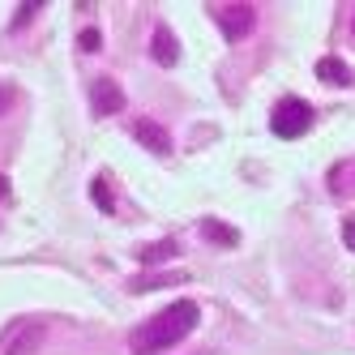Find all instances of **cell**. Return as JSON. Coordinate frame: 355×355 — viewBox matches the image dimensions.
Returning a JSON list of instances; mask_svg holds the SVG:
<instances>
[{
    "label": "cell",
    "mask_w": 355,
    "mask_h": 355,
    "mask_svg": "<svg viewBox=\"0 0 355 355\" xmlns=\"http://www.w3.org/2000/svg\"><path fill=\"white\" fill-rule=\"evenodd\" d=\"M197 321H201L197 304L193 300H175L171 309H163L159 317H150L141 329H133V334H129V351L133 355H159V351L175 347L184 334H193Z\"/></svg>",
    "instance_id": "6da1fadb"
},
{
    "label": "cell",
    "mask_w": 355,
    "mask_h": 355,
    "mask_svg": "<svg viewBox=\"0 0 355 355\" xmlns=\"http://www.w3.org/2000/svg\"><path fill=\"white\" fill-rule=\"evenodd\" d=\"M309 124H313V107L304 103V98H283V103L274 107V116H270V129L278 137H304Z\"/></svg>",
    "instance_id": "7a4b0ae2"
},
{
    "label": "cell",
    "mask_w": 355,
    "mask_h": 355,
    "mask_svg": "<svg viewBox=\"0 0 355 355\" xmlns=\"http://www.w3.org/2000/svg\"><path fill=\"white\" fill-rule=\"evenodd\" d=\"M214 21H218L227 43H240V39L252 35V26H257V13L248 5H223V9H214Z\"/></svg>",
    "instance_id": "3957f363"
},
{
    "label": "cell",
    "mask_w": 355,
    "mask_h": 355,
    "mask_svg": "<svg viewBox=\"0 0 355 355\" xmlns=\"http://www.w3.org/2000/svg\"><path fill=\"white\" fill-rule=\"evenodd\" d=\"M43 338H47V325L43 321H21V325L9 329L5 351H0V355H35L43 347Z\"/></svg>",
    "instance_id": "277c9868"
},
{
    "label": "cell",
    "mask_w": 355,
    "mask_h": 355,
    "mask_svg": "<svg viewBox=\"0 0 355 355\" xmlns=\"http://www.w3.org/2000/svg\"><path fill=\"white\" fill-rule=\"evenodd\" d=\"M90 107H94V116H116V112H124V90L112 78H98L90 86Z\"/></svg>",
    "instance_id": "5b68a950"
},
{
    "label": "cell",
    "mask_w": 355,
    "mask_h": 355,
    "mask_svg": "<svg viewBox=\"0 0 355 355\" xmlns=\"http://www.w3.org/2000/svg\"><path fill=\"white\" fill-rule=\"evenodd\" d=\"M133 137L150 150V155H171V146H175L171 133L163 129L159 120H137V124H133Z\"/></svg>",
    "instance_id": "8992f818"
},
{
    "label": "cell",
    "mask_w": 355,
    "mask_h": 355,
    "mask_svg": "<svg viewBox=\"0 0 355 355\" xmlns=\"http://www.w3.org/2000/svg\"><path fill=\"white\" fill-rule=\"evenodd\" d=\"M150 56H155L163 69H171L175 60H180V47H175V35L167 26H155V39H150Z\"/></svg>",
    "instance_id": "52a82bcc"
},
{
    "label": "cell",
    "mask_w": 355,
    "mask_h": 355,
    "mask_svg": "<svg viewBox=\"0 0 355 355\" xmlns=\"http://www.w3.org/2000/svg\"><path fill=\"white\" fill-rule=\"evenodd\" d=\"M137 257H141L146 266H163V261H171V257H180V244H175V240H159V244L137 248Z\"/></svg>",
    "instance_id": "ba28073f"
},
{
    "label": "cell",
    "mask_w": 355,
    "mask_h": 355,
    "mask_svg": "<svg viewBox=\"0 0 355 355\" xmlns=\"http://www.w3.org/2000/svg\"><path fill=\"white\" fill-rule=\"evenodd\" d=\"M201 236H206V240H214V244H223V248H236V244H240V232H236V227L214 223V218H206V223H201Z\"/></svg>",
    "instance_id": "9c48e42d"
},
{
    "label": "cell",
    "mask_w": 355,
    "mask_h": 355,
    "mask_svg": "<svg viewBox=\"0 0 355 355\" xmlns=\"http://www.w3.org/2000/svg\"><path fill=\"white\" fill-rule=\"evenodd\" d=\"M317 78H325L329 86H347L351 73H347V64L338 56H325V60H317Z\"/></svg>",
    "instance_id": "30bf717a"
},
{
    "label": "cell",
    "mask_w": 355,
    "mask_h": 355,
    "mask_svg": "<svg viewBox=\"0 0 355 355\" xmlns=\"http://www.w3.org/2000/svg\"><path fill=\"white\" fill-rule=\"evenodd\" d=\"M90 197H94V206L103 210V214H112V210H116V197L107 193V184H103V175H98V180L90 184Z\"/></svg>",
    "instance_id": "8fae6325"
},
{
    "label": "cell",
    "mask_w": 355,
    "mask_h": 355,
    "mask_svg": "<svg viewBox=\"0 0 355 355\" xmlns=\"http://www.w3.org/2000/svg\"><path fill=\"white\" fill-rule=\"evenodd\" d=\"M167 283H175L171 274H150V278H137L133 291H155V287H167Z\"/></svg>",
    "instance_id": "7c38bea8"
},
{
    "label": "cell",
    "mask_w": 355,
    "mask_h": 355,
    "mask_svg": "<svg viewBox=\"0 0 355 355\" xmlns=\"http://www.w3.org/2000/svg\"><path fill=\"white\" fill-rule=\"evenodd\" d=\"M78 43H82V52H98V47H103V35H98L94 26H86V31L78 35Z\"/></svg>",
    "instance_id": "4fadbf2b"
},
{
    "label": "cell",
    "mask_w": 355,
    "mask_h": 355,
    "mask_svg": "<svg viewBox=\"0 0 355 355\" xmlns=\"http://www.w3.org/2000/svg\"><path fill=\"white\" fill-rule=\"evenodd\" d=\"M39 9H43V5H35V0H26V5H17V17H13V31H17V26H26V21H31V17H35Z\"/></svg>",
    "instance_id": "5bb4252c"
},
{
    "label": "cell",
    "mask_w": 355,
    "mask_h": 355,
    "mask_svg": "<svg viewBox=\"0 0 355 355\" xmlns=\"http://www.w3.org/2000/svg\"><path fill=\"white\" fill-rule=\"evenodd\" d=\"M343 244L355 252V218H347V223H343Z\"/></svg>",
    "instance_id": "9a60e30c"
},
{
    "label": "cell",
    "mask_w": 355,
    "mask_h": 355,
    "mask_svg": "<svg viewBox=\"0 0 355 355\" xmlns=\"http://www.w3.org/2000/svg\"><path fill=\"white\" fill-rule=\"evenodd\" d=\"M9 107H13V90L0 86V116H9Z\"/></svg>",
    "instance_id": "2e32d148"
},
{
    "label": "cell",
    "mask_w": 355,
    "mask_h": 355,
    "mask_svg": "<svg viewBox=\"0 0 355 355\" xmlns=\"http://www.w3.org/2000/svg\"><path fill=\"white\" fill-rule=\"evenodd\" d=\"M0 197H9V175L0 171Z\"/></svg>",
    "instance_id": "e0dca14e"
},
{
    "label": "cell",
    "mask_w": 355,
    "mask_h": 355,
    "mask_svg": "<svg viewBox=\"0 0 355 355\" xmlns=\"http://www.w3.org/2000/svg\"><path fill=\"white\" fill-rule=\"evenodd\" d=\"M351 35H355V17H351Z\"/></svg>",
    "instance_id": "ac0fdd59"
},
{
    "label": "cell",
    "mask_w": 355,
    "mask_h": 355,
    "mask_svg": "<svg viewBox=\"0 0 355 355\" xmlns=\"http://www.w3.org/2000/svg\"><path fill=\"white\" fill-rule=\"evenodd\" d=\"M351 189H355V184H351Z\"/></svg>",
    "instance_id": "d6986e66"
}]
</instances>
